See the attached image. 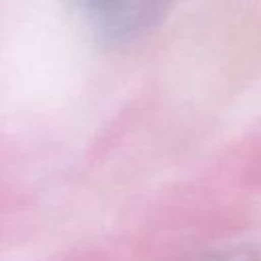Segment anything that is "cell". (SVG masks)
Segmentation results:
<instances>
[{
	"mask_svg": "<svg viewBox=\"0 0 261 261\" xmlns=\"http://www.w3.org/2000/svg\"><path fill=\"white\" fill-rule=\"evenodd\" d=\"M173 0H80L96 33L110 43H128L165 16Z\"/></svg>",
	"mask_w": 261,
	"mask_h": 261,
	"instance_id": "6da1fadb",
	"label": "cell"
},
{
	"mask_svg": "<svg viewBox=\"0 0 261 261\" xmlns=\"http://www.w3.org/2000/svg\"><path fill=\"white\" fill-rule=\"evenodd\" d=\"M194 261H259L257 253H253L251 249H226V251H218V253H210L204 257H198Z\"/></svg>",
	"mask_w": 261,
	"mask_h": 261,
	"instance_id": "7a4b0ae2",
	"label": "cell"
}]
</instances>
